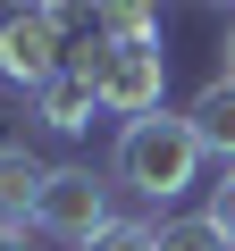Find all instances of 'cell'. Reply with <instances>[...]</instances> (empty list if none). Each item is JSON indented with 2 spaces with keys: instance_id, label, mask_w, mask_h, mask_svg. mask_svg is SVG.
<instances>
[{
  "instance_id": "1",
  "label": "cell",
  "mask_w": 235,
  "mask_h": 251,
  "mask_svg": "<svg viewBox=\"0 0 235 251\" xmlns=\"http://www.w3.org/2000/svg\"><path fill=\"white\" fill-rule=\"evenodd\" d=\"M202 143H193V126H185V109L168 117V109H151V117H126L118 126V151H109V176L126 184L135 201H176V193H193V176H202Z\"/></svg>"
},
{
  "instance_id": "2",
  "label": "cell",
  "mask_w": 235,
  "mask_h": 251,
  "mask_svg": "<svg viewBox=\"0 0 235 251\" xmlns=\"http://www.w3.org/2000/svg\"><path fill=\"white\" fill-rule=\"evenodd\" d=\"M92 67H101V109H109V117H151L160 92H168V50H160V34H135V42L101 34V42H92Z\"/></svg>"
},
{
  "instance_id": "3",
  "label": "cell",
  "mask_w": 235,
  "mask_h": 251,
  "mask_svg": "<svg viewBox=\"0 0 235 251\" xmlns=\"http://www.w3.org/2000/svg\"><path fill=\"white\" fill-rule=\"evenodd\" d=\"M67 34L34 9V0H9V17H0V84L9 92H42L59 67H67Z\"/></svg>"
},
{
  "instance_id": "4",
  "label": "cell",
  "mask_w": 235,
  "mask_h": 251,
  "mask_svg": "<svg viewBox=\"0 0 235 251\" xmlns=\"http://www.w3.org/2000/svg\"><path fill=\"white\" fill-rule=\"evenodd\" d=\"M101 226H118V218H109V184H101L92 168H51V184H42V201H34V234L84 251Z\"/></svg>"
},
{
  "instance_id": "5",
  "label": "cell",
  "mask_w": 235,
  "mask_h": 251,
  "mask_svg": "<svg viewBox=\"0 0 235 251\" xmlns=\"http://www.w3.org/2000/svg\"><path fill=\"white\" fill-rule=\"evenodd\" d=\"M92 109H101V67H92V42H76L67 50V67L34 92V126L42 134H92Z\"/></svg>"
},
{
  "instance_id": "6",
  "label": "cell",
  "mask_w": 235,
  "mask_h": 251,
  "mask_svg": "<svg viewBox=\"0 0 235 251\" xmlns=\"http://www.w3.org/2000/svg\"><path fill=\"white\" fill-rule=\"evenodd\" d=\"M185 126H193V143H202L218 168L235 159V75H227V67H218V75L185 100Z\"/></svg>"
},
{
  "instance_id": "7",
  "label": "cell",
  "mask_w": 235,
  "mask_h": 251,
  "mask_svg": "<svg viewBox=\"0 0 235 251\" xmlns=\"http://www.w3.org/2000/svg\"><path fill=\"white\" fill-rule=\"evenodd\" d=\"M42 184H51L42 151H26V143H0V226H34V201H42Z\"/></svg>"
},
{
  "instance_id": "8",
  "label": "cell",
  "mask_w": 235,
  "mask_h": 251,
  "mask_svg": "<svg viewBox=\"0 0 235 251\" xmlns=\"http://www.w3.org/2000/svg\"><path fill=\"white\" fill-rule=\"evenodd\" d=\"M101 34H118V42L160 34V0H101Z\"/></svg>"
},
{
  "instance_id": "9",
  "label": "cell",
  "mask_w": 235,
  "mask_h": 251,
  "mask_svg": "<svg viewBox=\"0 0 235 251\" xmlns=\"http://www.w3.org/2000/svg\"><path fill=\"white\" fill-rule=\"evenodd\" d=\"M67 42H101V0H34Z\"/></svg>"
},
{
  "instance_id": "10",
  "label": "cell",
  "mask_w": 235,
  "mask_h": 251,
  "mask_svg": "<svg viewBox=\"0 0 235 251\" xmlns=\"http://www.w3.org/2000/svg\"><path fill=\"white\" fill-rule=\"evenodd\" d=\"M160 251H227V234L210 218H160Z\"/></svg>"
},
{
  "instance_id": "11",
  "label": "cell",
  "mask_w": 235,
  "mask_h": 251,
  "mask_svg": "<svg viewBox=\"0 0 235 251\" xmlns=\"http://www.w3.org/2000/svg\"><path fill=\"white\" fill-rule=\"evenodd\" d=\"M84 251H160V226H143V218H118V226H101Z\"/></svg>"
},
{
  "instance_id": "12",
  "label": "cell",
  "mask_w": 235,
  "mask_h": 251,
  "mask_svg": "<svg viewBox=\"0 0 235 251\" xmlns=\"http://www.w3.org/2000/svg\"><path fill=\"white\" fill-rule=\"evenodd\" d=\"M202 218H210V226L227 234V251H235V159L218 168V184H210V209H202Z\"/></svg>"
},
{
  "instance_id": "13",
  "label": "cell",
  "mask_w": 235,
  "mask_h": 251,
  "mask_svg": "<svg viewBox=\"0 0 235 251\" xmlns=\"http://www.w3.org/2000/svg\"><path fill=\"white\" fill-rule=\"evenodd\" d=\"M0 251H34V226H0Z\"/></svg>"
},
{
  "instance_id": "14",
  "label": "cell",
  "mask_w": 235,
  "mask_h": 251,
  "mask_svg": "<svg viewBox=\"0 0 235 251\" xmlns=\"http://www.w3.org/2000/svg\"><path fill=\"white\" fill-rule=\"evenodd\" d=\"M218 50H227V75H235V25H227V42H218Z\"/></svg>"
},
{
  "instance_id": "15",
  "label": "cell",
  "mask_w": 235,
  "mask_h": 251,
  "mask_svg": "<svg viewBox=\"0 0 235 251\" xmlns=\"http://www.w3.org/2000/svg\"><path fill=\"white\" fill-rule=\"evenodd\" d=\"M210 9H235V0H210Z\"/></svg>"
},
{
  "instance_id": "16",
  "label": "cell",
  "mask_w": 235,
  "mask_h": 251,
  "mask_svg": "<svg viewBox=\"0 0 235 251\" xmlns=\"http://www.w3.org/2000/svg\"><path fill=\"white\" fill-rule=\"evenodd\" d=\"M0 17H9V0H0Z\"/></svg>"
}]
</instances>
